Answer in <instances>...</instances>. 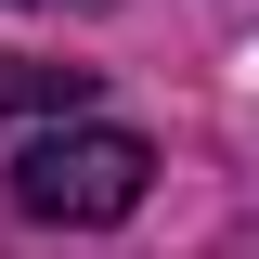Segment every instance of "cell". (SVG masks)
I'll use <instances>...</instances> for the list:
<instances>
[{
    "mask_svg": "<svg viewBox=\"0 0 259 259\" xmlns=\"http://www.w3.org/2000/svg\"><path fill=\"white\" fill-rule=\"evenodd\" d=\"M143 182H156V143H143V130H117V117H78V130H52V143H26V156H13V207H26V221H65V233L130 221V207H143Z\"/></svg>",
    "mask_w": 259,
    "mask_h": 259,
    "instance_id": "cell-1",
    "label": "cell"
},
{
    "mask_svg": "<svg viewBox=\"0 0 259 259\" xmlns=\"http://www.w3.org/2000/svg\"><path fill=\"white\" fill-rule=\"evenodd\" d=\"M78 104H91V65H0V117H78Z\"/></svg>",
    "mask_w": 259,
    "mask_h": 259,
    "instance_id": "cell-2",
    "label": "cell"
}]
</instances>
